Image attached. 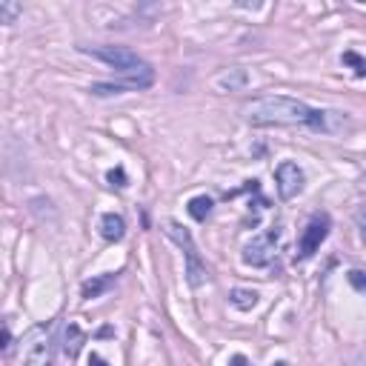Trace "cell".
Instances as JSON below:
<instances>
[{
  "label": "cell",
  "instance_id": "6da1fadb",
  "mask_svg": "<svg viewBox=\"0 0 366 366\" xmlns=\"http://www.w3.org/2000/svg\"><path fill=\"white\" fill-rule=\"evenodd\" d=\"M326 115L321 109H309L304 100H295L286 95H266L255 98L243 106V117L252 126H312L326 129Z\"/></svg>",
  "mask_w": 366,
  "mask_h": 366
},
{
  "label": "cell",
  "instance_id": "7a4b0ae2",
  "mask_svg": "<svg viewBox=\"0 0 366 366\" xmlns=\"http://www.w3.org/2000/svg\"><path fill=\"white\" fill-rule=\"evenodd\" d=\"M83 52L103 63H109L115 72L124 78L129 89H149L155 80V69L124 46H83Z\"/></svg>",
  "mask_w": 366,
  "mask_h": 366
},
{
  "label": "cell",
  "instance_id": "3957f363",
  "mask_svg": "<svg viewBox=\"0 0 366 366\" xmlns=\"http://www.w3.org/2000/svg\"><path fill=\"white\" fill-rule=\"evenodd\" d=\"M166 235L178 243V247L183 249V255H186V281H189V286H203L206 284V266H203V260L198 258V249H195V240H192V235H189V229H183L181 223H175V220H169L166 223Z\"/></svg>",
  "mask_w": 366,
  "mask_h": 366
},
{
  "label": "cell",
  "instance_id": "277c9868",
  "mask_svg": "<svg viewBox=\"0 0 366 366\" xmlns=\"http://www.w3.org/2000/svg\"><path fill=\"white\" fill-rule=\"evenodd\" d=\"M17 366H52V341L49 326H32L21 338V358Z\"/></svg>",
  "mask_w": 366,
  "mask_h": 366
},
{
  "label": "cell",
  "instance_id": "5b68a950",
  "mask_svg": "<svg viewBox=\"0 0 366 366\" xmlns=\"http://www.w3.org/2000/svg\"><path fill=\"white\" fill-rule=\"evenodd\" d=\"M277 243H281V229H277V226L255 235L247 247H243V255H240L243 264H247V266H266V264H272Z\"/></svg>",
  "mask_w": 366,
  "mask_h": 366
},
{
  "label": "cell",
  "instance_id": "8992f818",
  "mask_svg": "<svg viewBox=\"0 0 366 366\" xmlns=\"http://www.w3.org/2000/svg\"><path fill=\"white\" fill-rule=\"evenodd\" d=\"M329 229H332V220H329L326 212L312 215L306 229H304V238L298 243V260H309L312 255H315L321 249V243L329 238Z\"/></svg>",
  "mask_w": 366,
  "mask_h": 366
},
{
  "label": "cell",
  "instance_id": "52a82bcc",
  "mask_svg": "<svg viewBox=\"0 0 366 366\" xmlns=\"http://www.w3.org/2000/svg\"><path fill=\"white\" fill-rule=\"evenodd\" d=\"M304 169L298 163H292V161H284L281 166L275 169V183H277V195H281L284 201H292V198H298L301 192H304Z\"/></svg>",
  "mask_w": 366,
  "mask_h": 366
},
{
  "label": "cell",
  "instance_id": "ba28073f",
  "mask_svg": "<svg viewBox=\"0 0 366 366\" xmlns=\"http://www.w3.org/2000/svg\"><path fill=\"white\" fill-rule=\"evenodd\" d=\"M249 83V75H247V69H223V72L215 78V86L220 92H238L243 89V86Z\"/></svg>",
  "mask_w": 366,
  "mask_h": 366
},
{
  "label": "cell",
  "instance_id": "9c48e42d",
  "mask_svg": "<svg viewBox=\"0 0 366 366\" xmlns=\"http://www.w3.org/2000/svg\"><path fill=\"white\" fill-rule=\"evenodd\" d=\"M100 235H103V240H124V235H126V220L120 218L117 212H106L100 218Z\"/></svg>",
  "mask_w": 366,
  "mask_h": 366
},
{
  "label": "cell",
  "instance_id": "30bf717a",
  "mask_svg": "<svg viewBox=\"0 0 366 366\" xmlns=\"http://www.w3.org/2000/svg\"><path fill=\"white\" fill-rule=\"evenodd\" d=\"M83 343H86L83 329H80L75 321H69L66 329H63V352H66L69 358H78V352H80Z\"/></svg>",
  "mask_w": 366,
  "mask_h": 366
},
{
  "label": "cell",
  "instance_id": "8fae6325",
  "mask_svg": "<svg viewBox=\"0 0 366 366\" xmlns=\"http://www.w3.org/2000/svg\"><path fill=\"white\" fill-rule=\"evenodd\" d=\"M258 298H260V295H258L255 289H232V295H229L232 306H235V309H243V312L252 309V306L258 304Z\"/></svg>",
  "mask_w": 366,
  "mask_h": 366
},
{
  "label": "cell",
  "instance_id": "7c38bea8",
  "mask_svg": "<svg viewBox=\"0 0 366 366\" xmlns=\"http://www.w3.org/2000/svg\"><path fill=\"white\" fill-rule=\"evenodd\" d=\"M212 198H206V195H198V198H192L189 201V215L195 218V220H206L209 215H212Z\"/></svg>",
  "mask_w": 366,
  "mask_h": 366
},
{
  "label": "cell",
  "instance_id": "4fadbf2b",
  "mask_svg": "<svg viewBox=\"0 0 366 366\" xmlns=\"http://www.w3.org/2000/svg\"><path fill=\"white\" fill-rule=\"evenodd\" d=\"M112 286V275H103V277H95V281H86L83 284V298L89 301V298H98L100 292H106Z\"/></svg>",
  "mask_w": 366,
  "mask_h": 366
},
{
  "label": "cell",
  "instance_id": "5bb4252c",
  "mask_svg": "<svg viewBox=\"0 0 366 366\" xmlns=\"http://www.w3.org/2000/svg\"><path fill=\"white\" fill-rule=\"evenodd\" d=\"M89 92L95 98H109V95H124V92H129V86L126 83H92Z\"/></svg>",
  "mask_w": 366,
  "mask_h": 366
},
{
  "label": "cell",
  "instance_id": "9a60e30c",
  "mask_svg": "<svg viewBox=\"0 0 366 366\" xmlns=\"http://www.w3.org/2000/svg\"><path fill=\"white\" fill-rule=\"evenodd\" d=\"M341 60H343V66H352V72H355L358 78L366 75V58H361L358 52H352V49H350V52H343V58H341Z\"/></svg>",
  "mask_w": 366,
  "mask_h": 366
},
{
  "label": "cell",
  "instance_id": "2e32d148",
  "mask_svg": "<svg viewBox=\"0 0 366 366\" xmlns=\"http://www.w3.org/2000/svg\"><path fill=\"white\" fill-rule=\"evenodd\" d=\"M23 12L21 3H14V0H0V23H14V17Z\"/></svg>",
  "mask_w": 366,
  "mask_h": 366
},
{
  "label": "cell",
  "instance_id": "e0dca14e",
  "mask_svg": "<svg viewBox=\"0 0 366 366\" xmlns=\"http://www.w3.org/2000/svg\"><path fill=\"white\" fill-rule=\"evenodd\" d=\"M106 181H109L112 186H117V189H126V186H129V178H126L124 166H115V169H109V172H106Z\"/></svg>",
  "mask_w": 366,
  "mask_h": 366
},
{
  "label": "cell",
  "instance_id": "ac0fdd59",
  "mask_svg": "<svg viewBox=\"0 0 366 366\" xmlns=\"http://www.w3.org/2000/svg\"><path fill=\"white\" fill-rule=\"evenodd\" d=\"M350 284H352L358 292H366V275L358 272V269H352V272H350Z\"/></svg>",
  "mask_w": 366,
  "mask_h": 366
},
{
  "label": "cell",
  "instance_id": "d6986e66",
  "mask_svg": "<svg viewBox=\"0 0 366 366\" xmlns=\"http://www.w3.org/2000/svg\"><path fill=\"white\" fill-rule=\"evenodd\" d=\"M229 366H252V361L247 355H232L229 358Z\"/></svg>",
  "mask_w": 366,
  "mask_h": 366
},
{
  "label": "cell",
  "instance_id": "ffe728a7",
  "mask_svg": "<svg viewBox=\"0 0 366 366\" xmlns=\"http://www.w3.org/2000/svg\"><path fill=\"white\" fill-rule=\"evenodd\" d=\"M358 232H361V240L366 243V212L358 215Z\"/></svg>",
  "mask_w": 366,
  "mask_h": 366
},
{
  "label": "cell",
  "instance_id": "44dd1931",
  "mask_svg": "<svg viewBox=\"0 0 366 366\" xmlns=\"http://www.w3.org/2000/svg\"><path fill=\"white\" fill-rule=\"evenodd\" d=\"M12 350V332H9V326H3V352Z\"/></svg>",
  "mask_w": 366,
  "mask_h": 366
},
{
  "label": "cell",
  "instance_id": "7402d4cb",
  "mask_svg": "<svg viewBox=\"0 0 366 366\" xmlns=\"http://www.w3.org/2000/svg\"><path fill=\"white\" fill-rule=\"evenodd\" d=\"M89 366H109L100 355H89Z\"/></svg>",
  "mask_w": 366,
  "mask_h": 366
}]
</instances>
